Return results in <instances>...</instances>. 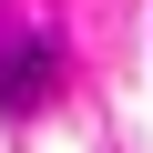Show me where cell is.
Here are the masks:
<instances>
[{
  "mask_svg": "<svg viewBox=\"0 0 153 153\" xmlns=\"http://www.w3.org/2000/svg\"><path fill=\"white\" fill-rule=\"evenodd\" d=\"M51 82H61V51L51 41H10L0 51V112H41Z\"/></svg>",
  "mask_w": 153,
  "mask_h": 153,
  "instance_id": "cell-1",
  "label": "cell"
}]
</instances>
